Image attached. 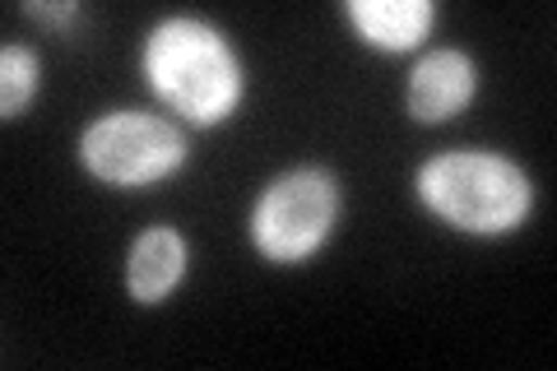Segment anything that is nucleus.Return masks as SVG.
<instances>
[{"mask_svg": "<svg viewBox=\"0 0 557 371\" xmlns=\"http://www.w3.org/2000/svg\"><path fill=\"white\" fill-rule=\"evenodd\" d=\"M344 14L358 28V38L376 51H409L437 24L432 0H348Z\"/></svg>", "mask_w": 557, "mask_h": 371, "instance_id": "0eeeda50", "label": "nucleus"}, {"mask_svg": "<svg viewBox=\"0 0 557 371\" xmlns=\"http://www.w3.org/2000/svg\"><path fill=\"white\" fill-rule=\"evenodd\" d=\"M33 20H42V24H70L79 14L75 0H61V5H42V0H33V5H24Z\"/></svg>", "mask_w": 557, "mask_h": 371, "instance_id": "1a4fd4ad", "label": "nucleus"}, {"mask_svg": "<svg viewBox=\"0 0 557 371\" xmlns=\"http://www.w3.org/2000/svg\"><path fill=\"white\" fill-rule=\"evenodd\" d=\"M418 200L469 237H502L525 223L534 186L507 153L450 149L418 168Z\"/></svg>", "mask_w": 557, "mask_h": 371, "instance_id": "f03ea898", "label": "nucleus"}, {"mask_svg": "<svg viewBox=\"0 0 557 371\" xmlns=\"http://www.w3.org/2000/svg\"><path fill=\"white\" fill-rule=\"evenodd\" d=\"M186 237L177 233L172 223H153L145 227L131 251H126V293L135 297L139 307H159L168 302L172 293H177L182 274H186Z\"/></svg>", "mask_w": 557, "mask_h": 371, "instance_id": "423d86ee", "label": "nucleus"}, {"mask_svg": "<svg viewBox=\"0 0 557 371\" xmlns=\"http://www.w3.org/2000/svg\"><path fill=\"white\" fill-rule=\"evenodd\" d=\"M186 135L177 121L139 108H116L94 116L79 131V163L108 186H149L186 163Z\"/></svg>", "mask_w": 557, "mask_h": 371, "instance_id": "7ed1b4c3", "label": "nucleus"}, {"mask_svg": "<svg viewBox=\"0 0 557 371\" xmlns=\"http://www.w3.org/2000/svg\"><path fill=\"white\" fill-rule=\"evenodd\" d=\"M145 75L153 94L196 126L228 121L247 94V75H242V57L233 42L196 14L153 24L145 38Z\"/></svg>", "mask_w": 557, "mask_h": 371, "instance_id": "f257e3e1", "label": "nucleus"}, {"mask_svg": "<svg viewBox=\"0 0 557 371\" xmlns=\"http://www.w3.org/2000/svg\"><path fill=\"white\" fill-rule=\"evenodd\" d=\"M474 88H479L474 57L460 51V47H437L413 65L409 88H405V108H409L413 121L437 126V121H450L456 112H465L469 102H474Z\"/></svg>", "mask_w": 557, "mask_h": 371, "instance_id": "39448f33", "label": "nucleus"}, {"mask_svg": "<svg viewBox=\"0 0 557 371\" xmlns=\"http://www.w3.org/2000/svg\"><path fill=\"white\" fill-rule=\"evenodd\" d=\"M339 219V182L325 168H293L260 190L251 209V242L265 260L298 264L317 256Z\"/></svg>", "mask_w": 557, "mask_h": 371, "instance_id": "20e7f679", "label": "nucleus"}, {"mask_svg": "<svg viewBox=\"0 0 557 371\" xmlns=\"http://www.w3.org/2000/svg\"><path fill=\"white\" fill-rule=\"evenodd\" d=\"M38 94V57L20 42L0 47V116H24Z\"/></svg>", "mask_w": 557, "mask_h": 371, "instance_id": "6e6552de", "label": "nucleus"}]
</instances>
